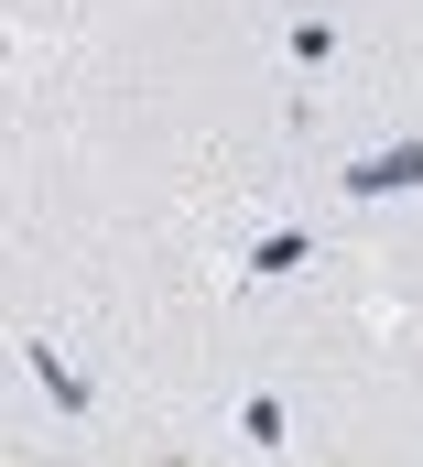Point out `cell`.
Returning <instances> with one entry per match:
<instances>
[{"mask_svg": "<svg viewBox=\"0 0 423 467\" xmlns=\"http://www.w3.org/2000/svg\"><path fill=\"white\" fill-rule=\"evenodd\" d=\"M0 11H11V44H77V33L119 22L130 0H0Z\"/></svg>", "mask_w": 423, "mask_h": 467, "instance_id": "3957f363", "label": "cell"}, {"mask_svg": "<svg viewBox=\"0 0 423 467\" xmlns=\"http://www.w3.org/2000/svg\"><path fill=\"white\" fill-rule=\"evenodd\" d=\"M250 11H261V22H272V33H294V22H315L325 0H250Z\"/></svg>", "mask_w": 423, "mask_h": 467, "instance_id": "277c9868", "label": "cell"}, {"mask_svg": "<svg viewBox=\"0 0 423 467\" xmlns=\"http://www.w3.org/2000/svg\"><path fill=\"white\" fill-rule=\"evenodd\" d=\"M11 99L207 229L294 196V77L250 0H130L77 44H11Z\"/></svg>", "mask_w": 423, "mask_h": 467, "instance_id": "6da1fadb", "label": "cell"}, {"mask_svg": "<svg viewBox=\"0 0 423 467\" xmlns=\"http://www.w3.org/2000/svg\"><path fill=\"white\" fill-rule=\"evenodd\" d=\"M347 250H358V272L380 283L391 316H423V185L402 196V207H380L369 229H347Z\"/></svg>", "mask_w": 423, "mask_h": 467, "instance_id": "7a4b0ae2", "label": "cell"}]
</instances>
